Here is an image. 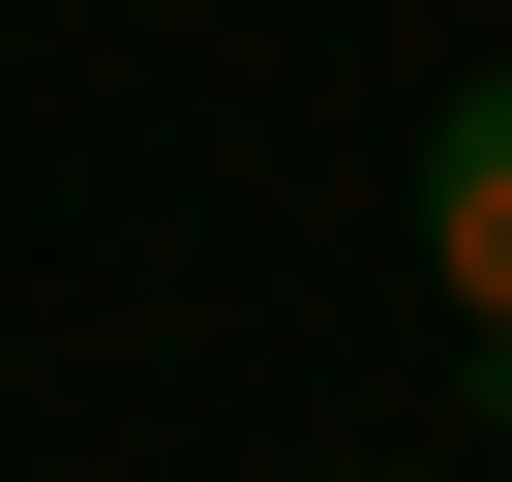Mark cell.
Here are the masks:
<instances>
[{
  "instance_id": "6da1fadb",
  "label": "cell",
  "mask_w": 512,
  "mask_h": 482,
  "mask_svg": "<svg viewBox=\"0 0 512 482\" xmlns=\"http://www.w3.org/2000/svg\"><path fill=\"white\" fill-rule=\"evenodd\" d=\"M422 272H452V332H482V392H512V61L422 121Z\"/></svg>"
}]
</instances>
